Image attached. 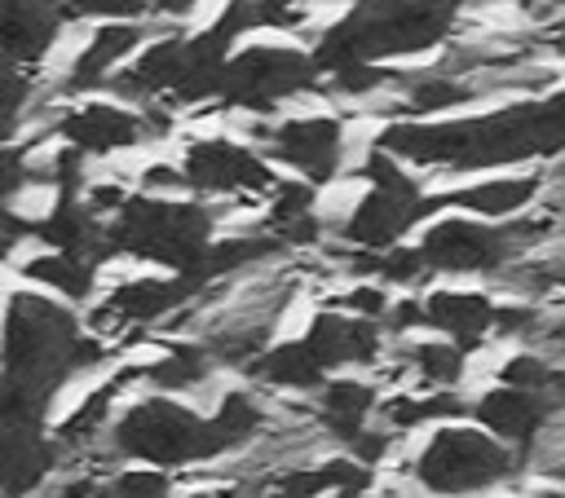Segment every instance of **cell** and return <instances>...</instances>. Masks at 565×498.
Instances as JSON below:
<instances>
[{"label": "cell", "mask_w": 565, "mask_h": 498, "mask_svg": "<svg viewBox=\"0 0 565 498\" xmlns=\"http://www.w3.org/2000/svg\"><path fill=\"white\" fill-rule=\"evenodd\" d=\"M97 498H177V480L163 467L128 463V467H110L102 476Z\"/></svg>", "instance_id": "15"}, {"label": "cell", "mask_w": 565, "mask_h": 498, "mask_svg": "<svg viewBox=\"0 0 565 498\" xmlns=\"http://www.w3.org/2000/svg\"><path fill=\"white\" fill-rule=\"evenodd\" d=\"M62 141L84 150L88 159H115L119 150H137L146 145V119L132 106H119L110 97H84L71 101L62 123H57Z\"/></svg>", "instance_id": "7"}, {"label": "cell", "mask_w": 565, "mask_h": 498, "mask_svg": "<svg viewBox=\"0 0 565 498\" xmlns=\"http://www.w3.org/2000/svg\"><path fill=\"white\" fill-rule=\"evenodd\" d=\"M561 159H565V154H561Z\"/></svg>", "instance_id": "22"}, {"label": "cell", "mask_w": 565, "mask_h": 498, "mask_svg": "<svg viewBox=\"0 0 565 498\" xmlns=\"http://www.w3.org/2000/svg\"><path fill=\"white\" fill-rule=\"evenodd\" d=\"M71 22H150V0H62Z\"/></svg>", "instance_id": "16"}, {"label": "cell", "mask_w": 565, "mask_h": 498, "mask_svg": "<svg viewBox=\"0 0 565 498\" xmlns=\"http://www.w3.org/2000/svg\"><path fill=\"white\" fill-rule=\"evenodd\" d=\"M561 97H565V88H561Z\"/></svg>", "instance_id": "21"}, {"label": "cell", "mask_w": 565, "mask_h": 498, "mask_svg": "<svg viewBox=\"0 0 565 498\" xmlns=\"http://www.w3.org/2000/svg\"><path fill=\"white\" fill-rule=\"evenodd\" d=\"M265 159L274 167L296 172L300 181L327 190L340 181L349 163V123L331 110H309V115H282L274 123V137L265 145Z\"/></svg>", "instance_id": "5"}, {"label": "cell", "mask_w": 565, "mask_h": 498, "mask_svg": "<svg viewBox=\"0 0 565 498\" xmlns=\"http://www.w3.org/2000/svg\"><path fill=\"white\" fill-rule=\"evenodd\" d=\"M247 375H252L256 383H265V388H278V392H322V383L331 379L305 339H282V344H274Z\"/></svg>", "instance_id": "14"}, {"label": "cell", "mask_w": 565, "mask_h": 498, "mask_svg": "<svg viewBox=\"0 0 565 498\" xmlns=\"http://www.w3.org/2000/svg\"><path fill=\"white\" fill-rule=\"evenodd\" d=\"M415 247L433 273H455V278H499L508 264L521 260L508 225H490L463 212L433 216L415 234Z\"/></svg>", "instance_id": "3"}, {"label": "cell", "mask_w": 565, "mask_h": 498, "mask_svg": "<svg viewBox=\"0 0 565 498\" xmlns=\"http://www.w3.org/2000/svg\"><path fill=\"white\" fill-rule=\"evenodd\" d=\"M313 357L322 361L327 375H349V370H375L384 357V322H366L340 308H318L300 335Z\"/></svg>", "instance_id": "8"}, {"label": "cell", "mask_w": 565, "mask_h": 498, "mask_svg": "<svg viewBox=\"0 0 565 498\" xmlns=\"http://www.w3.org/2000/svg\"><path fill=\"white\" fill-rule=\"evenodd\" d=\"M552 4H556V9H565V0H552Z\"/></svg>", "instance_id": "20"}, {"label": "cell", "mask_w": 565, "mask_h": 498, "mask_svg": "<svg viewBox=\"0 0 565 498\" xmlns=\"http://www.w3.org/2000/svg\"><path fill=\"white\" fill-rule=\"evenodd\" d=\"M556 414H561V405L552 397L521 392V388H508V383H486L472 397V423L486 427L490 436H499L503 445L521 450L525 458L539 445V436L552 427Z\"/></svg>", "instance_id": "9"}, {"label": "cell", "mask_w": 565, "mask_h": 498, "mask_svg": "<svg viewBox=\"0 0 565 498\" xmlns=\"http://www.w3.org/2000/svg\"><path fill=\"white\" fill-rule=\"evenodd\" d=\"M199 4H203V0H150V13H163V18L181 22V18H190Z\"/></svg>", "instance_id": "18"}, {"label": "cell", "mask_w": 565, "mask_h": 498, "mask_svg": "<svg viewBox=\"0 0 565 498\" xmlns=\"http://www.w3.org/2000/svg\"><path fill=\"white\" fill-rule=\"evenodd\" d=\"M137 194H150V198H190V176L177 159H150L137 167Z\"/></svg>", "instance_id": "17"}, {"label": "cell", "mask_w": 565, "mask_h": 498, "mask_svg": "<svg viewBox=\"0 0 565 498\" xmlns=\"http://www.w3.org/2000/svg\"><path fill=\"white\" fill-rule=\"evenodd\" d=\"M115 458H132L146 467H190V463H221L225 450L216 441V427L207 410H199L185 397L168 392H146L132 397L106 436Z\"/></svg>", "instance_id": "1"}, {"label": "cell", "mask_w": 565, "mask_h": 498, "mask_svg": "<svg viewBox=\"0 0 565 498\" xmlns=\"http://www.w3.org/2000/svg\"><path fill=\"white\" fill-rule=\"evenodd\" d=\"M181 167L190 176L194 198H269L274 185L282 181L278 167L256 150L243 145L230 132H203V137H185V154Z\"/></svg>", "instance_id": "4"}, {"label": "cell", "mask_w": 565, "mask_h": 498, "mask_svg": "<svg viewBox=\"0 0 565 498\" xmlns=\"http://www.w3.org/2000/svg\"><path fill=\"white\" fill-rule=\"evenodd\" d=\"M66 22L62 0H0L4 53L13 66H44L53 48H62Z\"/></svg>", "instance_id": "10"}, {"label": "cell", "mask_w": 565, "mask_h": 498, "mask_svg": "<svg viewBox=\"0 0 565 498\" xmlns=\"http://www.w3.org/2000/svg\"><path fill=\"white\" fill-rule=\"evenodd\" d=\"M9 269L22 282H31V286H40V291H49L57 300H66L71 308H79V304H88L97 295V264L84 260V256H71V251H53V247L31 242V256L26 260H13Z\"/></svg>", "instance_id": "12"}, {"label": "cell", "mask_w": 565, "mask_h": 498, "mask_svg": "<svg viewBox=\"0 0 565 498\" xmlns=\"http://www.w3.org/2000/svg\"><path fill=\"white\" fill-rule=\"evenodd\" d=\"M525 467V454L503 445L477 423H441L411 454V480L428 498H477L490 494Z\"/></svg>", "instance_id": "2"}, {"label": "cell", "mask_w": 565, "mask_h": 498, "mask_svg": "<svg viewBox=\"0 0 565 498\" xmlns=\"http://www.w3.org/2000/svg\"><path fill=\"white\" fill-rule=\"evenodd\" d=\"M397 361L406 375L419 379V388H463L468 383V348L441 339V335H415L397 339Z\"/></svg>", "instance_id": "13"}, {"label": "cell", "mask_w": 565, "mask_h": 498, "mask_svg": "<svg viewBox=\"0 0 565 498\" xmlns=\"http://www.w3.org/2000/svg\"><path fill=\"white\" fill-rule=\"evenodd\" d=\"M185 498H234L230 489H190Z\"/></svg>", "instance_id": "19"}, {"label": "cell", "mask_w": 565, "mask_h": 498, "mask_svg": "<svg viewBox=\"0 0 565 498\" xmlns=\"http://www.w3.org/2000/svg\"><path fill=\"white\" fill-rule=\"evenodd\" d=\"M424 317L433 335L477 353L486 339H494L499 300H490L481 286H433L424 295Z\"/></svg>", "instance_id": "11"}, {"label": "cell", "mask_w": 565, "mask_h": 498, "mask_svg": "<svg viewBox=\"0 0 565 498\" xmlns=\"http://www.w3.org/2000/svg\"><path fill=\"white\" fill-rule=\"evenodd\" d=\"M543 190H547L543 167L468 176L463 185L428 190V220L437 212H463V216H477V220H490V225H508V220L525 216L534 203H543Z\"/></svg>", "instance_id": "6"}]
</instances>
